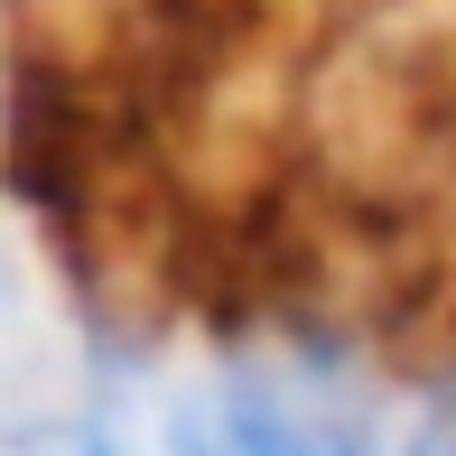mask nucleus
Returning <instances> with one entry per match:
<instances>
[{
	"mask_svg": "<svg viewBox=\"0 0 456 456\" xmlns=\"http://www.w3.org/2000/svg\"><path fill=\"white\" fill-rule=\"evenodd\" d=\"M215 456H363L354 428L336 419H289V410H233L224 419V447Z\"/></svg>",
	"mask_w": 456,
	"mask_h": 456,
	"instance_id": "obj_1",
	"label": "nucleus"
},
{
	"mask_svg": "<svg viewBox=\"0 0 456 456\" xmlns=\"http://www.w3.org/2000/svg\"><path fill=\"white\" fill-rule=\"evenodd\" d=\"M410 456H456V428H428V438L410 447Z\"/></svg>",
	"mask_w": 456,
	"mask_h": 456,
	"instance_id": "obj_2",
	"label": "nucleus"
}]
</instances>
